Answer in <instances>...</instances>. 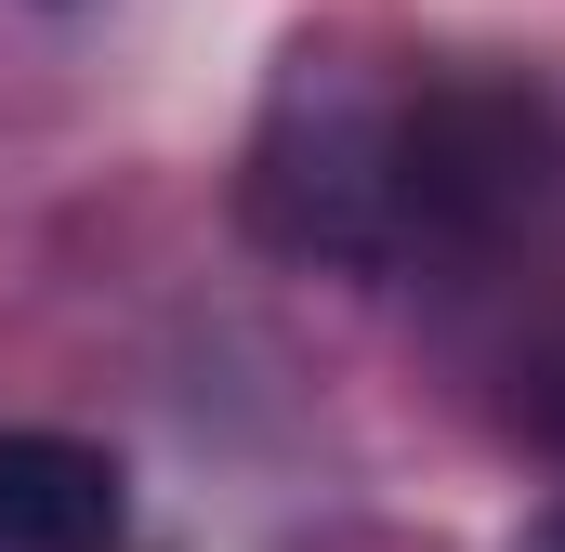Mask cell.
Masks as SVG:
<instances>
[{"instance_id":"cell-1","label":"cell","mask_w":565,"mask_h":552,"mask_svg":"<svg viewBox=\"0 0 565 552\" xmlns=\"http://www.w3.org/2000/svg\"><path fill=\"white\" fill-rule=\"evenodd\" d=\"M395 93L355 53H289L264 119H250V171H237V224L316 276H369L395 264Z\"/></svg>"},{"instance_id":"cell-2","label":"cell","mask_w":565,"mask_h":552,"mask_svg":"<svg viewBox=\"0 0 565 552\" xmlns=\"http://www.w3.org/2000/svg\"><path fill=\"white\" fill-rule=\"evenodd\" d=\"M553 184V106L526 79H434L395 119V264H487Z\"/></svg>"},{"instance_id":"cell-3","label":"cell","mask_w":565,"mask_h":552,"mask_svg":"<svg viewBox=\"0 0 565 552\" xmlns=\"http://www.w3.org/2000/svg\"><path fill=\"white\" fill-rule=\"evenodd\" d=\"M119 460L79 434H0V552H119Z\"/></svg>"},{"instance_id":"cell-4","label":"cell","mask_w":565,"mask_h":552,"mask_svg":"<svg viewBox=\"0 0 565 552\" xmlns=\"http://www.w3.org/2000/svg\"><path fill=\"white\" fill-rule=\"evenodd\" d=\"M513 552H565V500H553V513H540V527H526Z\"/></svg>"}]
</instances>
